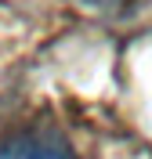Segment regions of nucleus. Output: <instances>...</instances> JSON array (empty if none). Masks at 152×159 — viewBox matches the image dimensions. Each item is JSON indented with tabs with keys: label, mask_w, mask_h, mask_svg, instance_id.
Masks as SVG:
<instances>
[{
	"label": "nucleus",
	"mask_w": 152,
	"mask_h": 159,
	"mask_svg": "<svg viewBox=\"0 0 152 159\" xmlns=\"http://www.w3.org/2000/svg\"><path fill=\"white\" fill-rule=\"evenodd\" d=\"M0 159H72L69 145L47 134H22V138L0 145Z\"/></svg>",
	"instance_id": "f257e3e1"
},
{
	"label": "nucleus",
	"mask_w": 152,
	"mask_h": 159,
	"mask_svg": "<svg viewBox=\"0 0 152 159\" xmlns=\"http://www.w3.org/2000/svg\"><path fill=\"white\" fill-rule=\"evenodd\" d=\"M87 4H94V7H105V4H112V0H87Z\"/></svg>",
	"instance_id": "f03ea898"
}]
</instances>
